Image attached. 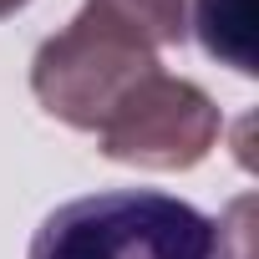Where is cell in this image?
I'll return each mask as SVG.
<instances>
[{
	"instance_id": "5",
	"label": "cell",
	"mask_w": 259,
	"mask_h": 259,
	"mask_svg": "<svg viewBox=\"0 0 259 259\" xmlns=\"http://www.w3.org/2000/svg\"><path fill=\"white\" fill-rule=\"evenodd\" d=\"M87 6L102 11L107 21L127 26L153 51L183 46V36H188V0H87Z\"/></svg>"
},
{
	"instance_id": "3",
	"label": "cell",
	"mask_w": 259,
	"mask_h": 259,
	"mask_svg": "<svg viewBox=\"0 0 259 259\" xmlns=\"http://www.w3.org/2000/svg\"><path fill=\"white\" fill-rule=\"evenodd\" d=\"M219 133H224V117L198 81L153 71L148 81H138L127 92V102L92 138H97L102 158H112V163H133V168H153V173H183L213 153Z\"/></svg>"
},
{
	"instance_id": "1",
	"label": "cell",
	"mask_w": 259,
	"mask_h": 259,
	"mask_svg": "<svg viewBox=\"0 0 259 259\" xmlns=\"http://www.w3.org/2000/svg\"><path fill=\"white\" fill-rule=\"evenodd\" d=\"M249 198L229 219L153 188H112L51 208L26 259H249Z\"/></svg>"
},
{
	"instance_id": "2",
	"label": "cell",
	"mask_w": 259,
	"mask_h": 259,
	"mask_svg": "<svg viewBox=\"0 0 259 259\" xmlns=\"http://www.w3.org/2000/svg\"><path fill=\"white\" fill-rule=\"evenodd\" d=\"M153 71H163V61L148 41L107 21L102 11L81 6L66 31L41 41L31 61V92L56 122L76 127V133H97L127 102V92Z\"/></svg>"
},
{
	"instance_id": "4",
	"label": "cell",
	"mask_w": 259,
	"mask_h": 259,
	"mask_svg": "<svg viewBox=\"0 0 259 259\" xmlns=\"http://www.w3.org/2000/svg\"><path fill=\"white\" fill-rule=\"evenodd\" d=\"M193 31L198 46L234 66L239 76H254V0H198L193 6Z\"/></svg>"
},
{
	"instance_id": "6",
	"label": "cell",
	"mask_w": 259,
	"mask_h": 259,
	"mask_svg": "<svg viewBox=\"0 0 259 259\" xmlns=\"http://www.w3.org/2000/svg\"><path fill=\"white\" fill-rule=\"evenodd\" d=\"M26 6H31V0H0V21L16 16V11H26Z\"/></svg>"
}]
</instances>
